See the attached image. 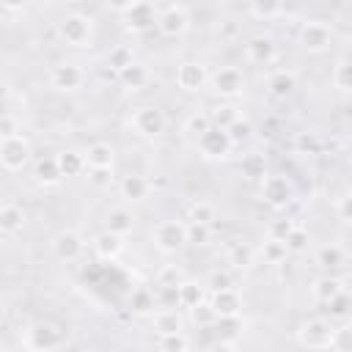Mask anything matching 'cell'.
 Listing matches in <instances>:
<instances>
[{"label":"cell","instance_id":"1","mask_svg":"<svg viewBox=\"0 0 352 352\" xmlns=\"http://www.w3.org/2000/svg\"><path fill=\"white\" fill-rule=\"evenodd\" d=\"M66 338H69L66 330L50 319H36V322L25 324L19 333V341L28 352H55L66 344Z\"/></svg>","mask_w":352,"mask_h":352},{"label":"cell","instance_id":"2","mask_svg":"<svg viewBox=\"0 0 352 352\" xmlns=\"http://www.w3.org/2000/svg\"><path fill=\"white\" fill-rule=\"evenodd\" d=\"M55 33L58 38L66 44V47H74V50H88L94 44V19L88 14H66L58 19L55 25Z\"/></svg>","mask_w":352,"mask_h":352},{"label":"cell","instance_id":"3","mask_svg":"<svg viewBox=\"0 0 352 352\" xmlns=\"http://www.w3.org/2000/svg\"><path fill=\"white\" fill-rule=\"evenodd\" d=\"M333 338H336V324L322 316H311L297 327V344L305 349H333Z\"/></svg>","mask_w":352,"mask_h":352},{"label":"cell","instance_id":"4","mask_svg":"<svg viewBox=\"0 0 352 352\" xmlns=\"http://www.w3.org/2000/svg\"><path fill=\"white\" fill-rule=\"evenodd\" d=\"M124 28L129 33H146L157 25V6L148 0H132V3H121L116 6Z\"/></svg>","mask_w":352,"mask_h":352},{"label":"cell","instance_id":"5","mask_svg":"<svg viewBox=\"0 0 352 352\" xmlns=\"http://www.w3.org/2000/svg\"><path fill=\"white\" fill-rule=\"evenodd\" d=\"M151 242L160 253L173 256L187 245V223L182 220H160L151 231Z\"/></svg>","mask_w":352,"mask_h":352},{"label":"cell","instance_id":"6","mask_svg":"<svg viewBox=\"0 0 352 352\" xmlns=\"http://www.w3.org/2000/svg\"><path fill=\"white\" fill-rule=\"evenodd\" d=\"M129 124H132L135 135H140V138H146V140H154V138H160V135L165 132L168 116H165L157 104H140V107L132 110Z\"/></svg>","mask_w":352,"mask_h":352},{"label":"cell","instance_id":"7","mask_svg":"<svg viewBox=\"0 0 352 352\" xmlns=\"http://www.w3.org/2000/svg\"><path fill=\"white\" fill-rule=\"evenodd\" d=\"M297 44L308 52V55H322L330 50L333 44V28L327 22H319V19H308L300 25V33H297Z\"/></svg>","mask_w":352,"mask_h":352},{"label":"cell","instance_id":"8","mask_svg":"<svg viewBox=\"0 0 352 352\" xmlns=\"http://www.w3.org/2000/svg\"><path fill=\"white\" fill-rule=\"evenodd\" d=\"M157 30L165 38H179L190 30V11L187 6H157Z\"/></svg>","mask_w":352,"mask_h":352},{"label":"cell","instance_id":"9","mask_svg":"<svg viewBox=\"0 0 352 352\" xmlns=\"http://www.w3.org/2000/svg\"><path fill=\"white\" fill-rule=\"evenodd\" d=\"M209 88L220 99H236L245 94V74L239 66H220L217 72L209 74Z\"/></svg>","mask_w":352,"mask_h":352},{"label":"cell","instance_id":"10","mask_svg":"<svg viewBox=\"0 0 352 352\" xmlns=\"http://www.w3.org/2000/svg\"><path fill=\"white\" fill-rule=\"evenodd\" d=\"M173 82H176V88L184 91V94H201V91L209 85V69H206L201 60H182V63L176 66Z\"/></svg>","mask_w":352,"mask_h":352},{"label":"cell","instance_id":"11","mask_svg":"<svg viewBox=\"0 0 352 352\" xmlns=\"http://www.w3.org/2000/svg\"><path fill=\"white\" fill-rule=\"evenodd\" d=\"M85 85V69L74 60H63V63H55L50 69V88L60 91V94H74Z\"/></svg>","mask_w":352,"mask_h":352},{"label":"cell","instance_id":"12","mask_svg":"<svg viewBox=\"0 0 352 352\" xmlns=\"http://www.w3.org/2000/svg\"><path fill=\"white\" fill-rule=\"evenodd\" d=\"M195 148L204 160H212V162H220V160H228L231 157V148L234 143L228 140L226 129H217V126H209L198 140H195Z\"/></svg>","mask_w":352,"mask_h":352},{"label":"cell","instance_id":"13","mask_svg":"<svg viewBox=\"0 0 352 352\" xmlns=\"http://www.w3.org/2000/svg\"><path fill=\"white\" fill-rule=\"evenodd\" d=\"M30 140L25 135H14V138H6L0 140V165L11 173L22 170L28 162H30Z\"/></svg>","mask_w":352,"mask_h":352},{"label":"cell","instance_id":"14","mask_svg":"<svg viewBox=\"0 0 352 352\" xmlns=\"http://www.w3.org/2000/svg\"><path fill=\"white\" fill-rule=\"evenodd\" d=\"M258 192H261V201L270 204L272 209H283L292 198H294V190H292V182L280 173H267L261 182H258Z\"/></svg>","mask_w":352,"mask_h":352},{"label":"cell","instance_id":"15","mask_svg":"<svg viewBox=\"0 0 352 352\" xmlns=\"http://www.w3.org/2000/svg\"><path fill=\"white\" fill-rule=\"evenodd\" d=\"M82 250H85V239L74 228H63L52 236V253L58 261H77L82 256Z\"/></svg>","mask_w":352,"mask_h":352},{"label":"cell","instance_id":"16","mask_svg":"<svg viewBox=\"0 0 352 352\" xmlns=\"http://www.w3.org/2000/svg\"><path fill=\"white\" fill-rule=\"evenodd\" d=\"M209 308L214 319H236L242 314V297L236 289H220V292H212Z\"/></svg>","mask_w":352,"mask_h":352},{"label":"cell","instance_id":"17","mask_svg":"<svg viewBox=\"0 0 352 352\" xmlns=\"http://www.w3.org/2000/svg\"><path fill=\"white\" fill-rule=\"evenodd\" d=\"M245 58H248L250 63H258V66L272 63V60L278 58V44H275V38L267 36V33H258V36L248 38V44H245Z\"/></svg>","mask_w":352,"mask_h":352},{"label":"cell","instance_id":"18","mask_svg":"<svg viewBox=\"0 0 352 352\" xmlns=\"http://www.w3.org/2000/svg\"><path fill=\"white\" fill-rule=\"evenodd\" d=\"M151 327L157 336H173L184 333V316L179 308H160L151 314Z\"/></svg>","mask_w":352,"mask_h":352},{"label":"cell","instance_id":"19","mask_svg":"<svg viewBox=\"0 0 352 352\" xmlns=\"http://www.w3.org/2000/svg\"><path fill=\"white\" fill-rule=\"evenodd\" d=\"M297 91V74L292 69H275L267 77V94L275 99H289Z\"/></svg>","mask_w":352,"mask_h":352},{"label":"cell","instance_id":"20","mask_svg":"<svg viewBox=\"0 0 352 352\" xmlns=\"http://www.w3.org/2000/svg\"><path fill=\"white\" fill-rule=\"evenodd\" d=\"M341 292H346V286H344V280H341L338 275H333V272L319 275V278L311 283V297H314L316 302H322V305H327L330 300H336Z\"/></svg>","mask_w":352,"mask_h":352},{"label":"cell","instance_id":"21","mask_svg":"<svg viewBox=\"0 0 352 352\" xmlns=\"http://www.w3.org/2000/svg\"><path fill=\"white\" fill-rule=\"evenodd\" d=\"M118 192H121L124 201L138 204V201H143L151 192V182L146 176H140V173H129V176L118 179Z\"/></svg>","mask_w":352,"mask_h":352},{"label":"cell","instance_id":"22","mask_svg":"<svg viewBox=\"0 0 352 352\" xmlns=\"http://www.w3.org/2000/svg\"><path fill=\"white\" fill-rule=\"evenodd\" d=\"M118 82H121V88H126V91H140V88H146V85L151 82V72H148L146 63L132 60L126 69L118 72Z\"/></svg>","mask_w":352,"mask_h":352},{"label":"cell","instance_id":"23","mask_svg":"<svg viewBox=\"0 0 352 352\" xmlns=\"http://www.w3.org/2000/svg\"><path fill=\"white\" fill-rule=\"evenodd\" d=\"M104 231H110V234H116V236L132 234V231H135V214H132V209H126V206L110 209L107 217H104Z\"/></svg>","mask_w":352,"mask_h":352},{"label":"cell","instance_id":"24","mask_svg":"<svg viewBox=\"0 0 352 352\" xmlns=\"http://www.w3.org/2000/svg\"><path fill=\"white\" fill-rule=\"evenodd\" d=\"M82 157H85V168H113L116 148L110 143H104V140H96L82 151Z\"/></svg>","mask_w":352,"mask_h":352},{"label":"cell","instance_id":"25","mask_svg":"<svg viewBox=\"0 0 352 352\" xmlns=\"http://www.w3.org/2000/svg\"><path fill=\"white\" fill-rule=\"evenodd\" d=\"M94 253H96L99 258H104V261L118 258V256L124 253V236H116V234H110V231H99V234L94 236Z\"/></svg>","mask_w":352,"mask_h":352},{"label":"cell","instance_id":"26","mask_svg":"<svg viewBox=\"0 0 352 352\" xmlns=\"http://www.w3.org/2000/svg\"><path fill=\"white\" fill-rule=\"evenodd\" d=\"M176 300H179V308H187V311H192L195 305L206 302V289H204L198 280H190V278H184V280L176 286Z\"/></svg>","mask_w":352,"mask_h":352},{"label":"cell","instance_id":"27","mask_svg":"<svg viewBox=\"0 0 352 352\" xmlns=\"http://www.w3.org/2000/svg\"><path fill=\"white\" fill-rule=\"evenodd\" d=\"M55 162H58V170H60L63 179H74V176H82V173L88 170V168H85V157H82V151H74V148L55 154Z\"/></svg>","mask_w":352,"mask_h":352},{"label":"cell","instance_id":"28","mask_svg":"<svg viewBox=\"0 0 352 352\" xmlns=\"http://www.w3.org/2000/svg\"><path fill=\"white\" fill-rule=\"evenodd\" d=\"M129 311H132L135 316H151V314L157 311V297H154V292L146 289V286L132 289V294H129Z\"/></svg>","mask_w":352,"mask_h":352},{"label":"cell","instance_id":"29","mask_svg":"<svg viewBox=\"0 0 352 352\" xmlns=\"http://www.w3.org/2000/svg\"><path fill=\"white\" fill-rule=\"evenodd\" d=\"M239 173H242L248 182H261V179L267 176V160H264V154L248 151V154L239 160Z\"/></svg>","mask_w":352,"mask_h":352},{"label":"cell","instance_id":"30","mask_svg":"<svg viewBox=\"0 0 352 352\" xmlns=\"http://www.w3.org/2000/svg\"><path fill=\"white\" fill-rule=\"evenodd\" d=\"M33 176H36V182H38L41 187H55V184H60V182H63V176H60V170H58L55 157L38 160V162H36V168H33Z\"/></svg>","mask_w":352,"mask_h":352},{"label":"cell","instance_id":"31","mask_svg":"<svg viewBox=\"0 0 352 352\" xmlns=\"http://www.w3.org/2000/svg\"><path fill=\"white\" fill-rule=\"evenodd\" d=\"M187 220L195 223V226H209V228H212V223L217 220V209H214L212 201L198 198V201L190 204V209H187Z\"/></svg>","mask_w":352,"mask_h":352},{"label":"cell","instance_id":"32","mask_svg":"<svg viewBox=\"0 0 352 352\" xmlns=\"http://www.w3.org/2000/svg\"><path fill=\"white\" fill-rule=\"evenodd\" d=\"M344 258H346V253H344V248H341V245H336V242L322 245V248L316 250V264H319L322 270H327V272H333V270L344 267Z\"/></svg>","mask_w":352,"mask_h":352},{"label":"cell","instance_id":"33","mask_svg":"<svg viewBox=\"0 0 352 352\" xmlns=\"http://www.w3.org/2000/svg\"><path fill=\"white\" fill-rule=\"evenodd\" d=\"M253 258H256V250H253L250 245H245V242L231 245L228 253H226V264H228L231 270H248V267L253 264Z\"/></svg>","mask_w":352,"mask_h":352},{"label":"cell","instance_id":"34","mask_svg":"<svg viewBox=\"0 0 352 352\" xmlns=\"http://www.w3.org/2000/svg\"><path fill=\"white\" fill-rule=\"evenodd\" d=\"M25 226V212L14 204H6L0 212V234H16Z\"/></svg>","mask_w":352,"mask_h":352},{"label":"cell","instance_id":"35","mask_svg":"<svg viewBox=\"0 0 352 352\" xmlns=\"http://www.w3.org/2000/svg\"><path fill=\"white\" fill-rule=\"evenodd\" d=\"M330 82H333L336 91L349 94V88H352V66H349V58H338L336 60V66L330 72Z\"/></svg>","mask_w":352,"mask_h":352},{"label":"cell","instance_id":"36","mask_svg":"<svg viewBox=\"0 0 352 352\" xmlns=\"http://www.w3.org/2000/svg\"><path fill=\"white\" fill-rule=\"evenodd\" d=\"M212 126V121H209V113H204V110H195V113H190L187 116V121H184V126H182V132L187 135V138H192V140H198L206 129Z\"/></svg>","mask_w":352,"mask_h":352},{"label":"cell","instance_id":"37","mask_svg":"<svg viewBox=\"0 0 352 352\" xmlns=\"http://www.w3.org/2000/svg\"><path fill=\"white\" fill-rule=\"evenodd\" d=\"M258 256L264 258V264H283L289 250L283 242H275V239H264L261 248H258Z\"/></svg>","mask_w":352,"mask_h":352},{"label":"cell","instance_id":"38","mask_svg":"<svg viewBox=\"0 0 352 352\" xmlns=\"http://www.w3.org/2000/svg\"><path fill=\"white\" fill-rule=\"evenodd\" d=\"M132 60H135V58H132V50H129L126 44H116V47L107 52V66H110L116 74H118L121 69H126Z\"/></svg>","mask_w":352,"mask_h":352},{"label":"cell","instance_id":"39","mask_svg":"<svg viewBox=\"0 0 352 352\" xmlns=\"http://www.w3.org/2000/svg\"><path fill=\"white\" fill-rule=\"evenodd\" d=\"M236 118H239V113H236L234 104H220V107H214V110L209 113V121H212V126H217V129H228Z\"/></svg>","mask_w":352,"mask_h":352},{"label":"cell","instance_id":"40","mask_svg":"<svg viewBox=\"0 0 352 352\" xmlns=\"http://www.w3.org/2000/svg\"><path fill=\"white\" fill-rule=\"evenodd\" d=\"M157 349H160V352H187V349H190V338H187L184 333L157 336Z\"/></svg>","mask_w":352,"mask_h":352},{"label":"cell","instance_id":"41","mask_svg":"<svg viewBox=\"0 0 352 352\" xmlns=\"http://www.w3.org/2000/svg\"><path fill=\"white\" fill-rule=\"evenodd\" d=\"M182 280H184V270L176 264H165L157 272V286H162V289H176Z\"/></svg>","mask_w":352,"mask_h":352},{"label":"cell","instance_id":"42","mask_svg":"<svg viewBox=\"0 0 352 352\" xmlns=\"http://www.w3.org/2000/svg\"><path fill=\"white\" fill-rule=\"evenodd\" d=\"M226 135H228V140L236 146V143H248L250 138H253V124L248 121V118H236L228 129H226Z\"/></svg>","mask_w":352,"mask_h":352},{"label":"cell","instance_id":"43","mask_svg":"<svg viewBox=\"0 0 352 352\" xmlns=\"http://www.w3.org/2000/svg\"><path fill=\"white\" fill-rule=\"evenodd\" d=\"M294 220L292 217H275L267 228V239H275V242H286V236L294 231Z\"/></svg>","mask_w":352,"mask_h":352},{"label":"cell","instance_id":"44","mask_svg":"<svg viewBox=\"0 0 352 352\" xmlns=\"http://www.w3.org/2000/svg\"><path fill=\"white\" fill-rule=\"evenodd\" d=\"M245 11H248L250 16H256V19L267 22V19L278 16V14H283V6H280V3H250Z\"/></svg>","mask_w":352,"mask_h":352},{"label":"cell","instance_id":"45","mask_svg":"<svg viewBox=\"0 0 352 352\" xmlns=\"http://www.w3.org/2000/svg\"><path fill=\"white\" fill-rule=\"evenodd\" d=\"M308 242H311V234H308L302 226H294V231L286 236V242H283V245H286V250H289V253H302V250L308 248Z\"/></svg>","mask_w":352,"mask_h":352},{"label":"cell","instance_id":"46","mask_svg":"<svg viewBox=\"0 0 352 352\" xmlns=\"http://www.w3.org/2000/svg\"><path fill=\"white\" fill-rule=\"evenodd\" d=\"M85 173H88V182H91L96 190H107V187L116 182L113 168H88Z\"/></svg>","mask_w":352,"mask_h":352},{"label":"cell","instance_id":"47","mask_svg":"<svg viewBox=\"0 0 352 352\" xmlns=\"http://www.w3.org/2000/svg\"><path fill=\"white\" fill-rule=\"evenodd\" d=\"M206 286H209L212 292H220V289H234L228 270H212V272H209V278H206Z\"/></svg>","mask_w":352,"mask_h":352},{"label":"cell","instance_id":"48","mask_svg":"<svg viewBox=\"0 0 352 352\" xmlns=\"http://www.w3.org/2000/svg\"><path fill=\"white\" fill-rule=\"evenodd\" d=\"M212 236L209 226H195V223H187V242L190 245H206Z\"/></svg>","mask_w":352,"mask_h":352},{"label":"cell","instance_id":"49","mask_svg":"<svg viewBox=\"0 0 352 352\" xmlns=\"http://www.w3.org/2000/svg\"><path fill=\"white\" fill-rule=\"evenodd\" d=\"M294 146H297V151H302V154H316V151H319V143H316V138H314L311 132H300L297 140H294Z\"/></svg>","mask_w":352,"mask_h":352},{"label":"cell","instance_id":"50","mask_svg":"<svg viewBox=\"0 0 352 352\" xmlns=\"http://www.w3.org/2000/svg\"><path fill=\"white\" fill-rule=\"evenodd\" d=\"M327 305H330V314H333L336 319H346V311H349V294L341 292V294H338L336 300H330Z\"/></svg>","mask_w":352,"mask_h":352},{"label":"cell","instance_id":"51","mask_svg":"<svg viewBox=\"0 0 352 352\" xmlns=\"http://www.w3.org/2000/svg\"><path fill=\"white\" fill-rule=\"evenodd\" d=\"M190 319H192L195 324H209V322H214V314H212L209 302H201V305H195V308L190 311Z\"/></svg>","mask_w":352,"mask_h":352},{"label":"cell","instance_id":"52","mask_svg":"<svg viewBox=\"0 0 352 352\" xmlns=\"http://www.w3.org/2000/svg\"><path fill=\"white\" fill-rule=\"evenodd\" d=\"M336 212H338V220L341 223H349L352 220V209H349V192H341L336 198Z\"/></svg>","mask_w":352,"mask_h":352},{"label":"cell","instance_id":"53","mask_svg":"<svg viewBox=\"0 0 352 352\" xmlns=\"http://www.w3.org/2000/svg\"><path fill=\"white\" fill-rule=\"evenodd\" d=\"M14 135H19V124H16V118H11V116H0V140L14 138Z\"/></svg>","mask_w":352,"mask_h":352},{"label":"cell","instance_id":"54","mask_svg":"<svg viewBox=\"0 0 352 352\" xmlns=\"http://www.w3.org/2000/svg\"><path fill=\"white\" fill-rule=\"evenodd\" d=\"M204 352H239V349H236V344H234V341H228V338H220V341L209 344Z\"/></svg>","mask_w":352,"mask_h":352},{"label":"cell","instance_id":"55","mask_svg":"<svg viewBox=\"0 0 352 352\" xmlns=\"http://www.w3.org/2000/svg\"><path fill=\"white\" fill-rule=\"evenodd\" d=\"M3 206H6V204H3V201H0V212H3Z\"/></svg>","mask_w":352,"mask_h":352},{"label":"cell","instance_id":"56","mask_svg":"<svg viewBox=\"0 0 352 352\" xmlns=\"http://www.w3.org/2000/svg\"><path fill=\"white\" fill-rule=\"evenodd\" d=\"M0 352H6V346H3V344H0Z\"/></svg>","mask_w":352,"mask_h":352}]
</instances>
